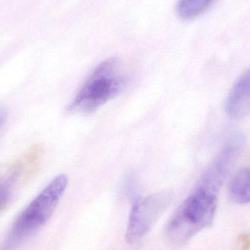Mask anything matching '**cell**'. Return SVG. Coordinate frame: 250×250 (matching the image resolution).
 Returning <instances> with one entry per match:
<instances>
[{
    "mask_svg": "<svg viewBox=\"0 0 250 250\" xmlns=\"http://www.w3.org/2000/svg\"><path fill=\"white\" fill-rule=\"evenodd\" d=\"M128 76L117 58L101 62L89 75L68 106L73 114L88 115L121 93L126 86Z\"/></svg>",
    "mask_w": 250,
    "mask_h": 250,
    "instance_id": "cell-1",
    "label": "cell"
},
{
    "mask_svg": "<svg viewBox=\"0 0 250 250\" xmlns=\"http://www.w3.org/2000/svg\"><path fill=\"white\" fill-rule=\"evenodd\" d=\"M218 192L198 185L182 202L166 226L167 239L182 245L214 221Z\"/></svg>",
    "mask_w": 250,
    "mask_h": 250,
    "instance_id": "cell-2",
    "label": "cell"
},
{
    "mask_svg": "<svg viewBox=\"0 0 250 250\" xmlns=\"http://www.w3.org/2000/svg\"><path fill=\"white\" fill-rule=\"evenodd\" d=\"M68 184L64 174L54 178L16 218L0 250H16L18 247L48 221Z\"/></svg>",
    "mask_w": 250,
    "mask_h": 250,
    "instance_id": "cell-3",
    "label": "cell"
},
{
    "mask_svg": "<svg viewBox=\"0 0 250 250\" xmlns=\"http://www.w3.org/2000/svg\"><path fill=\"white\" fill-rule=\"evenodd\" d=\"M171 201L167 192H158L138 200L132 206L125 239L133 244L142 239L152 229Z\"/></svg>",
    "mask_w": 250,
    "mask_h": 250,
    "instance_id": "cell-4",
    "label": "cell"
},
{
    "mask_svg": "<svg viewBox=\"0 0 250 250\" xmlns=\"http://www.w3.org/2000/svg\"><path fill=\"white\" fill-rule=\"evenodd\" d=\"M245 136L241 132L230 135L220 148L209 168L198 185L218 192L226 178L240 157L245 147Z\"/></svg>",
    "mask_w": 250,
    "mask_h": 250,
    "instance_id": "cell-5",
    "label": "cell"
},
{
    "mask_svg": "<svg viewBox=\"0 0 250 250\" xmlns=\"http://www.w3.org/2000/svg\"><path fill=\"white\" fill-rule=\"evenodd\" d=\"M226 114L234 120L250 116V68L233 84L226 101Z\"/></svg>",
    "mask_w": 250,
    "mask_h": 250,
    "instance_id": "cell-6",
    "label": "cell"
},
{
    "mask_svg": "<svg viewBox=\"0 0 250 250\" xmlns=\"http://www.w3.org/2000/svg\"><path fill=\"white\" fill-rule=\"evenodd\" d=\"M229 195L237 204L250 203V166L243 167L235 173L229 185Z\"/></svg>",
    "mask_w": 250,
    "mask_h": 250,
    "instance_id": "cell-7",
    "label": "cell"
},
{
    "mask_svg": "<svg viewBox=\"0 0 250 250\" xmlns=\"http://www.w3.org/2000/svg\"><path fill=\"white\" fill-rule=\"evenodd\" d=\"M214 0H179L176 11L183 20H191L201 16L211 5Z\"/></svg>",
    "mask_w": 250,
    "mask_h": 250,
    "instance_id": "cell-8",
    "label": "cell"
},
{
    "mask_svg": "<svg viewBox=\"0 0 250 250\" xmlns=\"http://www.w3.org/2000/svg\"><path fill=\"white\" fill-rule=\"evenodd\" d=\"M11 192V183L9 181L0 182V209L8 201Z\"/></svg>",
    "mask_w": 250,
    "mask_h": 250,
    "instance_id": "cell-9",
    "label": "cell"
},
{
    "mask_svg": "<svg viewBox=\"0 0 250 250\" xmlns=\"http://www.w3.org/2000/svg\"><path fill=\"white\" fill-rule=\"evenodd\" d=\"M237 250H250V234L244 233L239 237Z\"/></svg>",
    "mask_w": 250,
    "mask_h": 250,
    "instance_id": "cell-10",
    "label": "cell"
},
{
    "mask_svg": "<svg viewBox=\"0 0 250 250\" xmlns=\"http://www.w3.org/2000/svg\"><path fill=\"white\" fill-rule=\"evenodd\" d=\"M8 117V110L5 105L0 104V128L5 123Z\"/></svg>",
    "mask_w": 250,
    "mask_h": 250,
    "instance_id": "cell-11",
    "label": "cell"
}]
</instances>
